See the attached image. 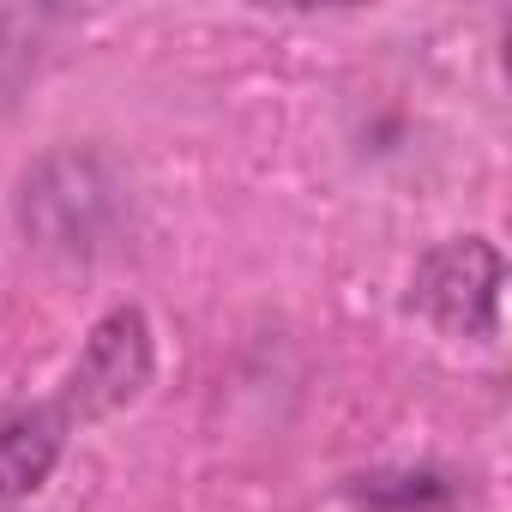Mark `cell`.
Returning a JSON list of instances; mask_svg holds the SVG:
<instances>
[{"mask_svg": "<svg viewBox=\"0 0 512 512\" xmlns=\"http://www.w3.org/2000/svg\"><path fill=\"white\" fill-rule=\"evenodd\" d=\"M500 253L482 235H458L422 253L410 278V308L452 338H494L500 326Z\"/></svg>", "mask_w": 512, "mask_h": 512, "instance_id": "obj_1", "label": "cell"}, {"mask_svg": "<svg viewBox=\"0 0 512 512\" xmlns=\"http://www.w3.org/2000/svg\"><path fill=\"white\" fill-rule=\"evenodd\" d=\"M61 440H67L61 410H13V416H0V506L25 500L31 488L49 482V470L61 458Z\"/></svg>", "mask_w": 512, "mask_h": 512, "instance_id": "obj_3", "label": "cell"}, {"mask_svg": "<svg viewBox=\"0 0 512 512\" xmlns=\"http://www.w3.org/2000/svg\"><path fill=\"white\" fill-rule=\"evenodd\" d=\"M356 512H458V488L440 470H404V476H368L350 488Z\"/></svg>", "mask_w": 512, "mask_h": 512, "instance_id": "obj_4", "label": "cell"}, {"mask_svg": "<svg viewBox=\"0 0 512 512\" xmlns=\"http://www.w3.org/2000/svg\"><path fill=\"white\" fill-rule=\"evenodd\" d=\"M145 386H151V326L139 308H115L91 326L55 410L61 422H103L121 404H133Z\"/></svg>", "mask_w": 512, "mask_h": 512, "instance_id": "obj_2", "label": "cell"}]
</instances>
